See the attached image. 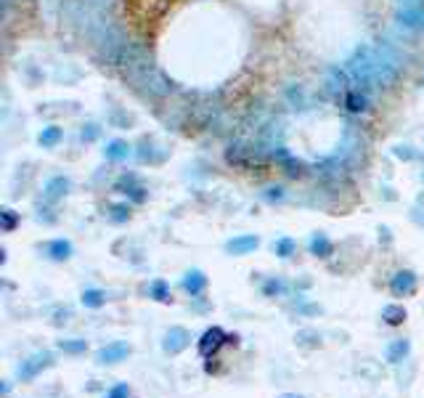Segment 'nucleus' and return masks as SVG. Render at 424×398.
Instances as JSON below:
<instances>
[{
	"label": "nucleus",
	"mask_w": 424,
	"mask_h": 398,
	"mask_svg": "<svg viewBox=\"0 0 424 398\" xmlns=\"http://www.w3.org/2000/svg\"><path fill=\"white\" fill-rule=\"evenodd\" d=\"M400 53L392 46H358L350 53V59L345 61V72L350 74L355 88H361L366 93L390 88L400 77Z\"/></svg>",
	"instance_id": "nucleus-1"
},
{
	"label": "nucleus",
	"mask_w": 424,
	"mask_h": 398,
	"mask_svg": "<svg viewBox=\"0 0 424 398\" xmlns=\"http://www.w3.org/2000/svg\"><path fill=\"white\" fill-rule=\"evenodd\" d=\"M53 364H56V353L53 350H37V353L27 356L25 361L16 366V377H19V383H32L46 369H50Z\"/></svg>",
	"instance_id": "nucleus-2"
},
{
	"label": "nucleus",
	"mask_w": 424,
	"mask_h": 398,
	"mask_svg": "<svg viewBox=\"0 0 424 398\" xmlns=\"http://www.w3.org/2000/svg\"><path fill=\"white\" fill-rule=\"evenodd\" d=\"M223 345H228V335H226L223 326H207L205 332H202V338L196 340V348H199V356H202V359L218 356V350L223 348Z\"/></svg>",
	"instance_id": "nucleus-3"
},
{
	"label": "nucleus",
	"mask_w": 424,
	"mask_h": 398,
	"mask_svg": "<svg viewBox=\"0 0 424 398\" xmlns=\"http://www.w3.org/2000/svg\"><path fill=\"white\" fill-rule=\"evenodd\" d=\"M114 189L120 194L128 197V202H133V205H144L146 199H149V189H146L141 178L135 175V173H122L117 183H114Z\"/></svg>",
	"instance_id": "nucleus-4"
},
{
	"label": "nucleus",
	"mask_w": 424,
	"mask_h": 398,
	"mask_svg": "<svg viewBox=\"0 0 424 398\" xmlns=\"http://www.w3.org/2000/svg\"><path fill=\"white\" fill-rule=\"evenodd\" d=\"M263 152H266V149H249V146H244V144H236L226 152V159H228L233 168L249 170L254 168V165H263Z\"/></svg>",
	"instance_id": "nucleus-5"
},
{
	"label": "nucleus",
	"mask_w": 424,
	"mask_h": 398,
	"mask_svg": "<svg viewBox=\"0 0 424 398\" xmlns=\"http://www.w3.org/2000/svg\"><path fill=\"white\" fill-rule=\"evenodd\" d=\"M191 332L186 329V326H170L167 332H165V338H162V350L167 353V356H181L183 350L191 348Z\"/></svg>",
	"instance_id": "nucleus-6"
},
{
	"label": "nucleus",
	"mask_w": 424,
	"mask_h": 398,
	"mask_svg": "<svg viewBox=\"0 0 424 398\" xmlns=\"http://www.w3.org/2000/svg\"><path fill=\"white\" fill-rule=\"evenodd\" d=\"M130 343L125 340H114V343H107L96 350V364L98 366H111V364H120L130 356Z\"/></svg>",
	"instance_id": "nucleus-7"
},
{
	"label": "nucleus",
	"mask_w": 424,
	"mask_h": 398,
	"mask_svg": "<svg viewBox=\"0 0 424 398\" xmlns=\"http://www.w3.org/2000/svg\"><path fill=\"white\" fill-rule=\"evenodd\" d=\"M419 287V277L409 271V268H403V271H395L392 277H390V292H392V298H411L413 292Z\"/></svg>",
	"instance_id": "nucleus-8"
},
{
	"label": "nucleus",
	"mask_w": 424,
	"mask_h": 398,
	"mask_svg": "<svg viewBox=\"0 0 424 398\" xmlns=\"http://www.w3.org/2000/svg\"><path fill=\"white\" fill-rule=\"evenodd\" d=\"M207 284H210V279H207V274L202 268H189L181 279V287L186 290V295H191V300L205 295Z\"/></svg>",
	"instance_id": "nucleus-9"
},
{
	"label": "nucleus",
	"mask_w": 424,
	"mask_h": 398,
	"mask_svg": "<svg viewBox=\"0 0 424 398\" xmlns=\"http://www.w3.org/2000/svg\"><path fill=\"white\" fill-rule=\"evenodd\" d=\"M339 104H342V109H345L348 114H364V112H369V107H371V98H369V93L361 91V88H350L345 96L339 98Z\"/></svg>",
	"instance_id": "nucleus-10"
},
{
	"label": "nucleus",
	"mask_w": 424,
	"mask_h": 398,
	"mask_svg": "<svg viewBox=\"0 0 424 398\" xmlns=\"http://www.w3.org/2000/svg\"><path fill=\"white\" fill-rule=\"evenodd\" d=\"M395 25L409 32H424V6L419 8H395Z\"/></svg>",
	"instance_id": "nucleus-11"
},
{
	"label": "nucleus",
	"mask_w": 424,
	"mask_h": 398,
	"mask_svg": "<svg viewBox=\"0 0 424 398\" xmlns=\"http://www.w3.org/2000/svg\"><path fill=\"white\" fill-rule=\"evenodd\" d=\"M260 247V237L257 234H239L233 239L226 241V253L233 255V258H242V255H249Z\"/></svg>",
	"instance_id": "nucleus-12"
},
{
	"label": "nucleus",
	"mask_w": 424,
	"mask_h": 398,
	"mask_svg": "<svg viewBox=\"0 0 424 398\" xmlns=\"http://www.w3.org/2000/svg\"><path fill=\"white\" fill-rule=\"evenodd\" d=\"M350 74L345 72V69H339V67H329L327 72V91L331 93L334 98H342L348 91H350Z\"/></svg>",
	"instance_id": "nucleus-13"
},
{
	"label": "nucleus",
	"mask_w": 424,
	"mask_h": 398,
	"mask_svg": "<svg viewBox=\"0 0 424 398\" xmlns=\"http://www.w3.org/2000/svg\"><path fill=\"white\" fill-rule=\"evenodd\" d=\"M72 192V178L69 175H53L46 186H43V199L46 202H59L67 194Z\"/></svg>",
	"instance_id": "nucleus-14"
},
{
	"label": "nucleus",
	"mask_w": 424,
	"mask_h": 398,
	"mask_svg": "<svg viewBox=\"0 0 424 398\" xmlns=\"http://www.w3.org/2000/svg\"><path fill=\"white\" fill-rule=\"evenodd\" d=\"M43 253L48 255L53 263H64V260H69L74 255V244L69 239H64V237H59V239H50L46 241L43 247H40Z\"/></svg>",
	"instance_id": "nucleus-15"
},
{
	"label": "nucleus",
	"mask_w": 424,
	"mask_h": 398,
	"mask_svg": "<svg viewBox=\"0 0 424 398\" xmlns=\"http://www.w3.org/2000/svg\"><path fill=\"white\" fill-rule=\"evenodd\" d=\"M409 353H411V340L409 338H395L388 343V348H385V361L390 366H398L409 359Z\"/></svg>",
	"instance_id": "nucleus-16"
},
{
	"label": "nucleus",
	"mask_w": 424,
	"mask_h": 398,
	"mask_svg": "<svg viewBox=\"0 0 424 398\" xmlns=\"http://www.w3.org/2000/svg\"><path fill=\"white\" fill-rule=\"evenodd\" d=\"M308 250H310L313 258L329 260V258L334 255V241L329 239L324 231H315V234H310V239H308Z\"/></svg>",
	"instance_id": "nucleus-17"
},
{
	"label": "nucleus",
	"mask_w": 424,
	"mask_h": 398,
	"mask_svg": "<svg viewBox=\"0 0 424 398\" xmlns=\"http://www.w3.org/2000/svg\"><path fill=\"white\" fill-rule=\"evenodd\" d=\"M130 154H133V146L128 144V141H122V138H111L104 146V159L107 162H125Z\"/></svg>",
	"instance_id": "nucleus-18"
},
{
	"label": "nucleus",
	"mask_w": 424,
	"mask_h": 398,
	"mask_svg": "<svg viewBox=\"0 0 424 398\" xmlns=\"http://www.w3.org/2000/svg\"><path fill=\"white\" fill-rule=\"evenodd\" d=\"M406 319H409V311H406L400 303H388V305H382V321L388 326H400Z\"/></svg>",
	"instance_id": "nucleus-19"
},
{
	"label": "nucleus",
	"mask_w": 424,
	"mask_h": 398,
	"mask_svg": "<svg viewBox=\"0 0 424 398\" xmlns=\"http://www.w3.org/2000/svg\"><path fill=\"white\" fill-rule=\"evenodd\" d=\"M149 298L154 303H172L170 281H165V279H151V281H149Z\"/></svg>",
	"instance_id": "nucleus-20"
},
{
	"label": "nucleus",
	"mask_w": 424,
	"mask_h": 398,
	"mask_svg": "<svg viewBox=\"0 0 424 398\" xmlns=\"http://www.w3.org/2000/svg\"><path fill=\"white\" fill-rule=\"evenodd\" d=\"M294 343H297V348L313 350V348L321 345V332L313 329V326H305V329H300V332L294 335Z\"/></svg>",
	"instance_id": "nucleus-21"
},
{
	"label": "nucleus",
	"mask_w": 424,
	"mask_h": 398,
	"mask_svg": "<svg viewBox=\"0 0 424 398\" xmlns=\"http://www.w3.org/2000/svg\"><path fill=\"white\" fill-rule=\"evenodd\" d=\"M61 141H64V131H61L59 125H48V128H43L40 135H37V144L43 146V149H56Z\"/></svg>",
	"instance_id": "nucleus-22"
},
{
	"label": "nucleus",
	"mask_w": 424,
	"mask_h": 398,
	"mask_svg": "<svg viewBox=\"0 0 424 398\" xmlns=\"http://www.w3.org/2000/svg\"><path fill=\"white\" fill-rule=\"evenodd\" d=\"M80 303H83L85 308H90V311H98V308L107 305V292L98 290V287H88V290H83V295H80Z\"/></svg>",
	"instance_id": "nucleus-23"
},
{
	"label": "nucleus",
	"mask_w": 424,
	"mask_h": 398,
	"mask_svg": "<svg viewBox=\"0 0 424 398\" xmlns=\"http://www.w3.org/2000/svg\"><path fill=\"white\" fill-rule=\"evenodd\" d=\"M56 348L61 353H67V356H83L85 350H88V340L83 338H64L56 343Z\"/></svg>",
	"instance_id": "nucleus-24"
},
{
	"label": "nucleus",
	"mask_w": 424,
	"mask_h": 398,
	"mask_svg": "<svg viewBox=\"0 0 424 398\" xmlns=\"http://www.w3.org/2000/svg\"><path fill=\"white\" fill-rule=\"evenodd\" d=\"M130 215H133V210H130V205H128V202H114V205L107 207V218H109L111 223H117V226L128 223V220H130Z\"/></svg>",
	"instance_id": "nucleus-25"
},
{
	"label": "nucleus",
	"mask_w": 424,
	"mask_h": 398,
	"mask_svg": "<svg viewBox=\"0 0 424 398\" xmlns=\"http://www.w3.org/2000/svg\"><path fill=\"white\" fill-rule=\"evenodd\" d=\"M273 253L281 260H289L292 255H297V241L292 239V237H279V239L273 241Z\"/></svg>",
	"instance_id": "nucleus-26"
},
{
	"label": "nucleus",
	"mask_w": 424,
	"mask_h": 398,
	"mask_svg": "<svg viewBox=\"0 0 424 398\" xmlns=\"http://www.w3.org/2000/svg\"><path fill=\"white\" fill-rule=\"evenodd\" d=\"M287 290H289V284L281 277H268L266 281H263V295H266V298H281Z\"/></svg>",
	"instance_id": "nucleus-27"
},
{
	"label": "nucleus",
	"mask_w": 424,
	"mask_h": 398,
	"mask_svg": "<svg viewBox=\"0 0 424 398\" xmlns=\"http://www.w3.org/2000/svg\"><path fill=\"white\" fill-rule=\"evenodd\" d=\"M19 223H22V215H19L16 210H11V207H3V210H0V229L6 231V234L16 231Z\"/></svg>",
	"instance_id": "nucleus-28"
},
{
	"label": "nucleus",
	"mask_w": 424,
	"mask_h": 398,
	"mask_svg": "<svg viewBox=\"0 0 424 398\" xmlns=\"http://www.w3.org/2000/svg\"><path fill=\"white\" fill-rule=\"evenodd\" d=\"M260 197H263V202H268V205H276V202H284V199H287V189H284V186H268Z\"/></svg>",
	"instance_id": "nucleus-29"
},
{
	"label": "nucleus",
	"mask_w": 424,
	"mask_h": 398,
	"mask_svg": "<svg viewBox=\"0 0 424 398\" xmlns=\"http://www.w3.org/2000/svg\"><path fill=\"white\" fill-rule=\"evenodd\" d=\"M104 398H130V385H128V383H117V385H111L109 390H107Z\"/></svg>",
	"instance_id": "nucleus-30"
},
{
	"label": "nucleus",
	"mask_w": 424,
	"mask_h": 398,
	"mask_svg": "<svg viewBox=\"0 0 424 398\" xmlns=\"http://www.w3.org/2000/svg\"><path fill=\"white\" fill-rule=\"evenodd\" d=\"M287 98H289V101H297V104L303 107V104H305V91H303V85H289V88H287Z\"/></svg>",
	"instance_id": "nucleus-31"
},
{
	"label": "nucleus",
	"mask_w": 424,
	"mask_h": 398,
	"mask_svg": "<svg viewBox=\"0 0 424 398\" xmlns=\"http://www.w3.org/2000/svg\"><path fill=\"white\" fill-rule=\"evenodd\" d=\"M80 135H83V141H96L98 135H101V128L93 125V122H90V125H83V133H80Z\"/></svg>",
	"instance_id": "nucleus-32"
},
{
	"label": "nucleus",
	"mask_w": 424,
	"mask_h": 398,
	"mask_svg": "<svg viewBox=\"0 0 424 398\" xmlns=\"http://www.w3.org/2000/svg\"><path fill=\"white\" fill-rule=\"evenodd\" d=\"M294 308H297V311H300V314H303V316H315V314H321V305H315V303H297Z\"/></svg>",
	"instance_id": "nucleus-33"
},
{
	"label": "nucleus",
	"mask_w": 424,
	"mask_h": 398,
	"mask_svg": "<svg viewBox=\"0 0 424 398\" xmlns=\"http://www.w3.org/2000/svg\"><path fill=\"white\" fill-rule=\"evenodd\" d=\"M395 157H398V159H406V162H411V159H416L419 154L413 152L411 146H395Z\"/></svg>",
	"instance_id": "nucleus-34"
},
{
	"label": "nucleus",
	"mask_w": 424,
	"mask_h": 398,
	"mask_svg": "<svg viewBox=\"0 0 424 398\" xmlns=\"http://www.w3.org/2000/svg\"><path fill=\"white\" fill-rule=\"evenodd\" d=\"M72 319V308H59L56 311V319H53V324H67Z\"/></svg>",
	"instance_id": "nucleus-35"
},
{
	"label": "nucleus",
	"mask_w": 424,
	"mask_h": 398,
	"mask_svg": "<svg viewBox=\"0 0 424 398\" xmlns=\"http://www.w3.org/2000/svg\"><path fill=\"white\" fill-rule=\"evenodd\" d=\"M395 6L398 8H419V6H424V0H395Z\"/></svg>",
	"instance_id": "nucleus-36"
},
{
	"label": "nucleus",
	"mask_w": 424,
	"mask_h": 398,
	"mask_svg": "<svg viewBox=\"0 0 424 398\" xmlns=\"http://www.w3.org/2000/svg\"><path fill=\"white\" fill-rule=\"evenodd\" d=\"M279 398H305V396H300V393H281Z\"/></svg>",
	"instance_id": "nucleus-37"
},
{
	"label": "nucleus",
	"mask_w": 424,
	"mask_h": 398,
	"mask_svg": "<svg viewBox=\"0 0 424 398\" xmlns=\"http://www.w3.org/2000/svg\"><path fill=\"white\" fill-rule=\"evenodd\" d=\"M422 85H424V77H422Z\"/></svg>",
	"instance_id": "nucleus-38"
}]
</instances>
